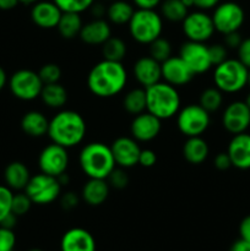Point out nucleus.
<instances>
[{"label":"nucleus","mask_w":250,"mask_h":251,"mask_svg":"<svg viewBox=\"0 0 250 251\" xmlns=\"http://www.w3.org/2000/svg\"><path fill=\"white\" fill-rule=\"evenodd\" d=\"M107 1H113V0H107Z\"/></svg>","instance_id":"obj_60"},{"label":"nucleus","mask_w":250,"mask_h":251,"mask_svg":"<svg viewBox=\"0 0 250 251\" xmlns=\"http://www.w3.org/2000/svg\"><path fill=\"white\" fill-rule=\"evenodd\" d=\"M41 100L44 104L51 109H61L68 103L69 93L60 82L43 85Z\"/></svg>","instance_id":"obj_27"},{"label":"nucleus","mask_w":250,"mask_h":251,"mask_svg":"<svg viewBox=\"0 0 250 251\" xmlns=\"http://www.w3.org/2000/svg\"><path fill=\"white\" fill-rule=\"evenodd\" d=\"M6 82H7V75L6 73H5L4 69L0 66V91L6 86Z\"/></svg>","instance_id":"obj_54"},{"label":"nucleus","mask_w":250,"mask_h":251,"mask_svg":"<svg viewBox=\"0 0 250 251\" xmlns=\"http://www.w3.org/2000/svg\"><path fill=\"white\" fill-rule=\"evenodd\" d=\"M69 162L70 158H69L68 149L54 142L44 147L38 156V167L42 173L55 178L66 173Z\"/></svg>","instance_id":"obj_12"},{"label":"nucleus","mask_w":250,"mask_h":251,"mask_svg":"<svg viewBox=\"0 0 250 251\" xmlns=\"http://www.w3.org/2000/svg\"><path fill=\"white\" fill-rule=\"evenodd\" d=\"M243 38L240 36L239 31L230 32V33L225 34V46L230 49H238V47L242 43Z\"/></svg>","instance_id":"obj_46"},{"label":"nucleus","mask_w":250,"mask_h":251,"mask_svg":"<svg viewBox=\"0 0 250 251\" xmlns=\"http://www.w3.org/2000/svg\"><path fill=\"white\" fill-rule=\"evenodd\" d=\"M239 235L242 239L250 242V215L244 217L239 225Z\"/></svg>","instance_id":"obj_47"},{"label":"nucleus","mask_w":250,"mask_h":251,"mask_svg":"<svg viewBox=\"0 0 250 251\" xmlns=\"http://www.w3.org/2000/svg\"><path fill=\"white\" fill-rule=\"evenodd\" d=\"M146 90V110L161 120L175 117L180 109V96L174 86L166 81L154 83Z\"/></svg>","instance_id":"obj_4"},{"label":"nucleus","mask_w":250,"mask_h":251,"mask_svg":"<svg viewBox=\"0 0 250 251\" xmlns=\"http://www.w3.org/2000/svg\"><path fill=\"white\" fill-rule=\"evenodd\" d=\"M87 132L85 119L78 112L60 109L49 120L48 136L51 142L65 149H73L83 141Z\"/></svg>","instance_id":"obj_2"},{"label":"nucleus","mask_w":250,"mask_h":251,"mask_svg":"<svg viewBox=\"0 0 250 251\" xmlns=\"http://www.w3.org/2000/svg\"><path fill=\"white\" fill-rule=\"evenodd\" d=\"M61 189L63 186L59 183L58 178L41 172L39 174L31 176L24 191L31 199L32 202L44 206L50 205L58 200L61 195Z\"/></svg>","instance_id":"obj_8"},{"label":"nucleus","mask_w":250,"mask_h":251,"mask_svg":"<svg viewBox=\"0 0 250 251\" xmlns=\"http://www.w3.org/2000/svg\"><path fill=\"white\" fill-rule=\"evenodd\" d=\"M123 108L134 117L146 112V90L144 87H136L127 91L123 98Z\"/></svg>","instance_id":"obj_30"},{"label":"nucleus","mask_w":250,"mask_h":251,"mask_svg":"<svg viewBox=\"0 0 250 251\" xmlns=\"http://www.w3.org/2000/svg\"><path fill=\"white\" fill-rule=\"evenodd\" d=\"M222 125L229 134L245 132L250 126V109L244 100H234L225 108Z\"/></svg>","instance_id":"obj_14"},{"label":"nucleus","mask_w":250,"mask_h":251,"mask_svg":"<svg viewBox=\"0 0 250 251\" xmlns=\"http://www.w3.org/2000/svg\"><path fill=\"white\" fill-rule=\"evenodd\" d=\"M248 85H249V87H250V69H249V71H248Z\"/></svg>","instance_id":"obj_58"},{"label":"nucleus","mask_w":250,"mask_h":251,"mask_svg":"<svg viewBox=\"0 0 250 251\" xmlns=\"http://www.w3.org/2000/svg\"><path fill=\"white\" fill-rule=\"evenodd\" d=\"M249 69L238 59H225L215 66L213 82L223 93H237L248 85Z\"/></svg>","instance_id":"obj_6"},{"label":"nucleus","mask_w":250,"mask_h":251,"mask_svg":"<svg viewBox=\"0 0 250 251\" xmlns=\"http://www.w3.org/2000/svg\"><path fill=\"white\" fill-rule=\"evenodd\" d=\"M162 129V120L146 112L135 115L130 124V134L137 142H150L156 139Z\"/></svg>","instance_id":"obj_16"},{"label":"nucleus","mask_w":250,"mask_h":251,"mask_svg":"<svg viewBox=\"0 0 250 251\" xmlns=\"http://www.w3.org/2000/svg\"><path fill=\"white\" fill-rule=\"evenodd\" d=\"M179 56L190 68L194 75L207 73L213 66L208 53V46L201 42L186 41L180 46Z\"/></svg>","instance_id":"obj_13"},{"label":"nucleus","mask_w":250,"mask_h":251,"mask_svg":"<svg viewBox=\"0 0 250 251\" xmlns=\"http://www.w3.org/2000/svg\"><path fill=\"white\" fill-rule=\"evenodd\" d=\"M213 163H215V167L218 169V171H227L232 167V162H230L229 156H228L227 151L225 152H220V153L216 154L215 159H213Z\"/></svg>","instance_id":"obj_45"},{"label":"nucleus","mask_w":250,"mask_h":251,"mask_svg":"<svg viewBox=\"0 0 250 251\" xmlns=\"http://www.w3.org/2000/svg\"><path fill=\"white\" fill-rule=\"evenodd\" d=\"M227 47L225 44L221 43H215L208 46V53H210L211 61H212V65L216 66L218 64L223 63L225 59H228V50Z\"/></svg>","instance_id":"obj_41"},{"label":"nucleus","mask_w":250,"mask_h":251,"mask_svg":"<svg viewBox=\"0 0 250 251\" xmlns=\"http://www.w3.org/2000/svg\"><path fill=\"white\" fill-rule=\"evenodd\" d=\"M127 82V73L120 61H98L87 75V87L92 95L100 98H110L119 95Z\"/></svg>","instance_id":"obj_1"},{"label":"nucleus","mask_w":250,"mask_h":251,"mask_svg":"<svg viewBox=\"0 0 250 251\" xmlns=\"http://www.w3.org/2000/svg\"><path fill=\"white\" fill-rule=\"evenodd\" d=\"M28 251H43V250L38 249V248H33V249H29Z\"/></svg>","instance_id":"obj_59"},{"label":"nucleus","mask_w":250,"mask_h":251,"mask_svg":"<svg viewBox=\"0 0 250 251\" xmlns=\"http://www.w3.org/2000/svg\"><path fill=\"white\" fill-rule=\"evenodd\" d=\"M132 74L135 80L141 87L147 88L154 83L159 82L162 78L161 63L154 60L152 56H141L137 59L132 66Z\"/></svg>","instance_id":"obj_19"},{"label":"nucleus","mask_w":250,"mask_h":251,"mask_svg":"<svg viewBox=\"0 0 250 251\" xmlns=\"http://www.w3.org/2000/svg\"><path fill=\"white\" fill-rule=\"evenodd\" d=\"M162 78L174 87H180L191 82L195 75L179 55L167 59L161 64Z\"/></svg>","instance_id":"obj_17"},{"label":"nucleus","mask_w":250,"mask_h":251,"mask_svg":"<svg viewBox=\"0 0 250 251\" xmlns=\"http://www.w3.org/2000/svg\"><path fill=\"white\" fill-rule=\"evenodd\" d=\"M60 251H97L93 235L85 228L75 227L66 230L60 240Z\"/></svg>","instance_id":"obj_21"},{"label":"nucleus","mask_w":250,"mask_h":251,"mask_svg":"<svg viewBox=\"0 0 250 251\" xmlns=\"http://www.w3.org/2000/svg\"><path fill=\"white\" fill-rule=\"evenodd\" d=\"M137 9H154L159 6L162 0H132Z\"/></svg>","instance_id":"obj_49"},{"label":"nucleus","mask_w":250,"mask_h":251,"mask_svg":"<svg viewBox=\"0 0 250 251\" xmlns=\"http://www.w3.org/2000/svg\"><path fill=\"white\" fill-rule=\"evenodd\" d=\"M90 10L95 19H103L105 14H107V7H104V5H102L100 2H93Z\"/></svg>","instance_id":"obj_50"},{"label":"nucleus","mask_w":250,"mask_h":251,"mask_svg":"<svg viewBox=\"0 0 250 251\" xmlns=\"http://www.w3.org/2000/svg\"><path fill=\"white\" fill-rule=\"evenodd\" d=\"M31 176L26 164L20 161L9 163L4 171L5 183L11 190H25Z\"/></svg>","instance_id":"obj_26"},{"label":"nucleus","mask_w":250,"mask_h":251,"mask_svg":"<svg viewBox=\"0 0 250 251\" xmlns=\"http://www.w3.org/2000/svg\"><path fill=\"white\" fill-rule=\"evenodd\" d=\"M149 55L162 64L172 56L171 42L164 37H158L149 44Z\"/></svg>","instance_id":"obj_34"},{"label":"nucleus","mask_w":250,"mask_h":251,"mask_svg":"<svg viewBox=\"0 0 250 251\" xmlns=\"http://www.w3.org/2000/svg\"><path fill=\"white\" fill-rule=\"evenodd\" d=\"M16 223H17V216L14 215L12 212H10L9 215L5 216V217L2 218V221L0 222V227L7 228V229H14Z\"/></svg>","instance_id":"obj_51"},{"label":"nucleus","mask_w":250,"mask_h":251,"mask_svg":"<svg viewBox=\"0 0 250 251\" xmlns=\"http://www.w3.org/2000/svg\"><path fill=\"white\" fill-rule=\"evenodd\" d=\"M82 26L83 24L80 14H77V12H63L56 29L64 39L70 41V39L80 36Z\"/></svg>","instance_id":"obj_29"},{"label":"nucleus","mask_w":250,"mask_h":251,"mask_svg":"<svg viewBox=\"0 0 250 251\" xmlns=\"http://www.w3.org/2000/svg\"><path fill=\"white\" fill-rule=\"evenodd\" d=\"M215 29L223 36L230 32L239 31L245 21V12L234 1L220 2L211 15Z\"/></svg>","instance_id":"obj_9"},{"label":"nucleus","mask_w":250,"mask_h":251,"mask_svg":"<svg viewBox=\"0 0 250 251\" xmlns=\"http://www.w3.org/2000/svg\"><path fill=\"white\" fill-rule=\"evenodd\" d=\"M227 153L232 162V167L240 171L250 169V134L245 131L233 135L228 144Z\"/></svg>","instance_id":"obj_20"},{"label":"nucleus","mask_w":250,"mask_h":251,"mask_svg":"<svg viewBox=\"0 0 250 251\" xmlns=\"http://www.w3.org/2000/svg\"><path fill=\"white\" fill-rule=\"evenodd\" d=\"M63 11L53 0H39L33 4L31 10V20L36 26L43 29L56 28Z\"/></svg>","instance_id":"obj_18"},{"label":"nucleus","mask_w":250,"mask_h":251,"mask_svg":"<svg viewBox=\"0 0 250 251\" xmlns=\"http://www.w3.org/2000/svg\"><path fill=\"white\" fill-rule=\"evenodd\" d=\"M229 251H250V242H247V240L240 238L233 243Z\"/></svg>","instance_id":"obj_52"},{"label":"nucleus","mask_w":250,"mask_h":251,"mask_svg":"<svg viewBox=\"0 0 250 251\" xmlns=\"http://www.w3.org/2000/svg\"><path fill=\"white\" fill-rule=\"evenodd\" d=\"M199 104L207 110L208 113H215L222 107L223 104V92L217 87H207L200 93Z\"/></svg>","instance_id":"obj_33"},{"label":"nucleus","mask_w":250,"mask_h":251,"mask_svg":"<svg viewBox=\"0 0 250 251\" xmlns=\"http://www.w3.org/2000/svg\"><path fill=\"white\" fill-rule=\"evenodd\" d=\"M181 152L188 163L199 166L207 159L208 154H210V147H208L206 140H203L201 136L186 137Z\"/></svg>","instance_id":"obj_24"},{"label":"nucleus","mask_w":250,"mask_h":251,"mask_svg":"<svg viewBox=\"0 0 250 251\" xmlns=\"http://www.w3.org/2000/svg\"><path fill=\"white\" fill-rule=\"evenodd\" d=\"M78 164L87 178L107 179L117 167L110 146L103 142H90L81 149Z\"/></svg>","instance_id":"obj_3"},{"label":"nucleus","mask_w":250,"mask_h":251,"mask_svg":"<svg viewBox=\"0 0 250 251\" xmlns=\"http://www.w3.org/2000/svg\"><path fill=\"white\" fill-rule=\"evenodd\" d=\"M244 102L247 103V105H248V107H249V109H250V92L248 93V96H247V97H245Z\"/></svg>","instance_id":"obj_57"},{"label":"nucleus","mask_w":250,"mask_h":251,"mask_svg":"<svg viewBox=\"0 0 250 251\" xmlns=\"http://www.w3.org/2000/svg\"><path fill=\"white\" fill-rule=\"evenodd\" d=\"M181 28L188 41L201 43L207 42L216 32L212 17L203 10L189 12L181 21Z\"/></svg>","instance_id":"obj_11"},{"label":"nucleus","mask_w":250,"mask_h":251,"mask_svg":"<svg viewBox=\"0 0 250 251\" xmlns=\"http://www.w3.org/2000/svg\"><path fill=\"white\" fill-rule=\"evenodd\" d=\"M14 194L12 190L6 185H0V222L5 216L11 212V203Z\"/></svg>","instance_id":"obj_39"},{"label":"nucleus","mask_w":250,"mask_h":251,"mask_svg":"<svg viewBox=\"0 0 250 251\" xmlns=\"http://www.w3.org/2000/svg\"><path fill=\"white\" fill-rule=\"evenodd\" d=\"M19 2V0H0V10H4V11L12 10L17 6Z\"/></svg>","instance_id":"obj_53"},{"label":"nucleus","mask_w":250,"mask_h":251,"mask_svg":"<svg viewBox=\"0 0 250 251\" xmlns=\"http://www.w3.org/2000/svg\"><path fill=\"white\" fill-rule=\"evenodd\" d=\"M49 119L39 110H29L21 119V129L31 137H43L48 134Z\"/></svg>","instance_id":"obj_25"},{"label":"nucleus","mask_w":250,"mask_h":251,"mask_svg":"<svg viewBox=\"0 0 250 251\" xmlns=\"http://www.w3.org/2000/svg\"><path fill=\"white\" fill-rule=\"evenodd\" d=\"M80 39L88 46H102L109 37H112V28L109 21L104 19H93L82 26Z\"/></svg>","instance_id":"obj_22"},{"label":"nucleus","mask_w":250,"mask_h":251,"mask_svg":"<svg viewBox=\"0 0 250 251\" xmlns=\"http://www.w3.org/2000/svg\"><path fill=\"white\" fill-rule=\"evenodd\" d=\"M109 194L110 186L107 179L88 178L81 189V199L93 207L103 205L107 201Z\"/></svg>","instance_id":"obj_23"},{"label":"nucleus","mask_w":250,"mask_h":251,"mask_svg":"<svg viewBox=\"0 0 250 251\" xmlns=\"http://www.w3.org/2000/svg\"><path fill=\"white\" fill-rule=\"evenodd\" d=\"M113 157L117 167L120 168L129 169L139 164L140 147L139 142L134 137L129 136H120L115 139L110 145Z\"/></svg>","instance_id":"obj_15"},{"label":"nucleus","mask_w":250,"mask_h":251,"mask_svg":"<svg viewBox=\"0 0 250 251\" xmlns=\"http://www.w3.org/2000/svg\"><path fill=\"white\" fill-rule=\"evenodd\" d=\"M238 60L250 69V37L243 39L240 46L238 47Z\"/></svg>","instance_id":"obj_43"},{"label":"nucleus","mask_w":250,"mask_h":251,"mask_svg":"<svg viewBox=\"0 0 250 251\" xmlns=\"http://www.w3.org/2000/svg\"><path fill=\"white\" fill-rule=\"evenodd\" d=\"M33 202L31 201V199L27 196V194L20 193V194H14V198H12V203H11V212L14 215H16L17 217L20 216H25L26 213H28V211L31 210Z\"/></svg>","instance_id":"obj_37"},{"label":"nucleus","mask_w":250,"mask_h":251,"mask_svg":"<svg viewBox=\"0 0 250 251\" xmlns=\"http://www.w3.org/2000/svg\"><path fill=\"white\" fill-rule=\"evenodd\" d=\"M183 1V4L185 5L188 9H190V7L194 6V0H181Z\"/></svg>","instance_id":"obj_56"},{"label":"nucleus","mask_w":250,"mask_h":251,"mask_svg":"<svg viewBox=\"0 0 250 251\" xmlns=\"http://www.w3.org/2000/svg\"><path fill=\"white\" fill-rule=\"evenodd\" d=\"M221 2V0H194V6L198 7V10H211L215 9L218 4Z\"/></svg>","instance_id":"obj_48"},{"label":"nucleus","mask_w":250,"mask_h":251,"mask_svg":"<svg viewBox=\"0 0 250 251\" xmlns=\"http://www.w3.org/2000/svg\"><path fill=\"white\" fill-rule=\"evenodd\" d=\"M9 87L17 100L28 102L41 96L43 82L38 73L28 69H21L12 74L9 80Z\"/></svg>","instance_id":"obj_10"},{"label":"nucleus","mask_w":250,"mask_h":251,"mask_svg":"<svg viewBox=\"0 0 250 251\" xmlns=\"http://www.w3.org/2000/svg\"><path fill=\"white\" fill-rule=\"evenodd\" d=\"M131 38L139 44H147L162 36L163 17L154 9H136L127 24Z\"/></svg>","instance_id":"obj_5"},{"label":"nucleus","mask_w":250,"mask_h":251,"mask_svg":"<svg viewBox=\"0 0 250 251\" xmlns=\"http://www.w3.org/2000/svg\"><path fill=\"white\" fill-rule=\"evenodd\" d=\"M108 184L110 188L117 189V190H123L129 185V176L126 174L124 168L115 167L112 173L107 178Z\"/></svg>","instance_id":"obj_38"},{"label":"nucleus","mask_w":250,"mask_h":251,"mask_svg":"<svg viewBox=\"0 0 250 251\" xmlns=\"http://www.w3.org/2000/svg\"><path fill=\"white\" fill-rule=\"evenodd\" d=\"M100 48H102L103 59H105V60L120 61L122 63L127 53L126 43L122 38L114 36L109 37L100 46Z\"/></svg>","instance_id":"obj_31"},{"label":"nucleus","mask_w":250,"mask_h":251,"mask_svg":"<svg viewBox=\"0 0 250 251\" xmlns=\"http://www.w3.org/2000/svg\"><path fill=\"white\" fill-rule=\"evenodd\" d=\"M16 245V235L14 229L0 227V251H14Z\"/></svg>","instance_id":"obj_40"},{"label":"nucleus","mask_w":250,"mask_h":251,"mask_svg":"<svg viewBox=\"0 0 250 251\" xmlns=\"http://www.w3.org/2000/svg\"><path fill=\"white\" fill-rule=\"evenodd\" d=\"M134 12L135 9L130 2L125 1V0H113L110 1L109 6L107 7L105 16L109 22L122 26V25L129 24Z\"/></svg>","instance_id":"obj_28"},{"label":"nucleus","mask_w":250,"mask_h":251,"mask_svg":"<svg viewBox=\"0 0 250 251\" xmlns=\"http://www.w3.org/2000/svg\"><path fill=\"white\" fill-rule=\"evenodd\" d=\"M63 12H81L86 11L92 6L96 0H53Z\"/></svg>","instance_id":"obj_35"},{"label":"nucleus","mask_w":250,"mask_h":251,"mask_svg":"<svg viewBox=\"0 0 250 251\" xmlns=\"http://www.w3.org/2000/svg\"><path fill=\"white\" fill-rule=\"evenodd\" d=\"M161 16L169 22H181L189 14V9L181 0H162Z\"/></svg>","instance_id":"obj_32"},{"label":"nucleus","mask_w":250,"mask_h":251,"mask_svg":"<svg viewBox=\"0 0 250 251\" xmlns=\"http://www.w3.org/2000/svg\"><path fill=\"white\" fill-rule=\"evenodd\" d=\"M157 162V154L156 152L152 151L150 149H141L139 157V166L144 167V168H151L156 164Z\"/></svg>","instance_id":"obj_44"},{"label":"nucleus","mask_w":250,"mask_h":251,"mask_svg":"<svg viewBox=\"0 0 250 251\" xmlns=\"http://www.w3.org/2000/svg\"><path fill=\"white\" fill-rule=\"evenodd\" d=\"M21 4H25V5H33L36 4L37 1H39V0H19Z\"/></svg>","instance_id":"obj_55"},{"label":"nucleus","mask_w":250,"mask_h":251,"mask_svg":"<svg viewBox=\"0 0 250 251\" xmlns=\"http://www.w3.org/2000/svg\"><path fill=\"white\" fill-rule=\"evenodd\" d=\"M61 69L58 64L55 63H47L39 69L38 75L41 77L43 85H48V83H55L59 82L61 78Z\"/></svg>","instance_id":"obj_36"},{"label":"nucleus","mask_w":250,"mask_h":251,"mask_svg":"<svg viewBox=\"0 0 250 251\" xmlns=\"http://www.w3.org/2000/svg\"><path fill=\"white\" fill-rule=\"evenodd\" d=\"M211 123L210 113L199 103L180 108L176 114V127L186 137L201 136L208 129Z\"/></svg>","instance_id":"obj_7"},{"label":"nucleus","mask_w":250,"mask_h":251,"mask_svg":"<svg viewBox=\"0 0 250 251\" xmlns=\"http://www.w3.org/2000/svg\"><path fill=\"white\" fill-rule=\"evenodd\" d=\"M80 202V196L74 191H66L63 195H60V206L63 210L71 211L77 207Z\"/></svg>","instance_id":"obj_42"}]
</instances>
